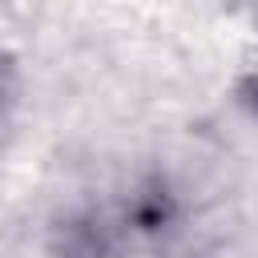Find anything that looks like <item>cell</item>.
Wrapping results in <instances>:
<instances>
[{
    "label": "cell",
    "mask_w": 258,
    "mask_h": 258,
    "mask_svg": "<svg viewBox=\"0 0 258 258\" xmlns=\"http://www.w3.org/2000/svg\"><path fill=\"white\" fill-rule=\"evenodd\" d=\"M109 210L121 226L129 258L169 254L185 238V226H189V198L165 169L133 173L117 189V198H109Z\"/></svg>",
    "instance_id": "cell-1"
},
{
    "label": "cell",
    "mask_w": 258,
    "mask_h": 258,
    "mask_svg": "<svg viewBox=\"0 0 258 258\" xmlns=\"http://www.w3.org/2000/svg\"><path fill=\"white\" fill-rule=\"evenodd\" d=\"M48 258H129L121 226L109 202H73L56 210L44 226Z\"/></svg>",
    "instance_id": "cell-2"
},
{
    "label": "cell",
    "mask_w": 258,
    "mask_h": 258,
    "mask_svg": "<svg viewBox=\"0 0 258 258\" xmlns=\"http://www.w3.org/2000/svg\"><path fill=\"white\" fill-rule=\"evenodd\" d=\"M20 97H24V69L16 52L0 44V129H8V121L16 117Z\"/></svg>",
    "instance_id": "cell-3"
},
{
    "label": "cell",
    "mask_w": 258,
    "mask_h": 258,
    "mask_svg": "<svg viewBox=\"0 0 258 258\" xmlns=\"http://www.w3.org/2000/svg\"><path fill=\"white\" fill-rule=\"evenodd\" d=\"M230 97H234V109L250 125H258V48L238 64V73L230 81Z\"/></svg>",
    "instance_id": "cell-4"
}]
</instances>
